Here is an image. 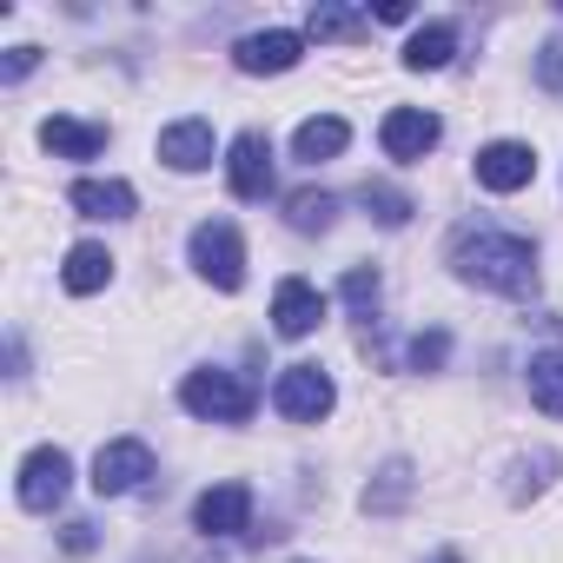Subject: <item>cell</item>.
Listing matches in <instances>:
<instances>
[{"mask_svg": "<svg viewBox=\"0 0 563 563\" xmlns=\"http://www.w3.org/2000/svg\"><path fill=\"white\" fill-rule=\"evenodd\" d=\"M451 265L471 278V286H490V292H510V299L537 292V252H530V239L497 232V225H464L451 239Z\"/></svg>", "mask_w": 563, "mask_h": 563, "instance_id": "6da1fadb", "label": "cell"}, {"mask_svg": "<svg viewBox=\"0 0 563 563\" xmlns=\"http://www.w3.org/2000/svg\"><path fill=\"white\" fill-rule=\"evenodd\" d=\"M179 405L192 411V418H212V424H245L252 418V405H258V391L239 378V372H186V385H179Z\"/></svg>", "mask_w": 563, "mask_h": 563, "instance_id": "7a4b0ae2", "label": "cell"}, {"mask_svg": "<svg viewBox=\"0 0 563 563\" xmlns=\"http://www.w3.org/2000/svg\"><path fill=\"white\" fill-rule=\"evenodd\" d=\"M192 265H199V278H212L219 292H239L245 286V239H239V225L232 219L192 225Z\"/></svg>", "mask_w": 563, "mask_h": 563, "instance_id": "3957f363", "label": "cell"}, {"mask_svg": "<svg viewBox=\"0 0 563 563\" xmlns=\"http://www.w3.org/2000/svg\"><path fill=\"white\" fill-rule=\"evenodd\" d=\"M272 405H278V418H292V424H319L339 405V391H332V378L319 365H286L278 385H272Z\"/></svg>", "mask_w": 563, "mask_h": 563, "instance_id": "277c9868", "label": "cell"}, {"mask_svg": "<svg viewBox=\"0 0 563 563\" xmlns=\"http://www.w3.org/2000/svg\"><path fill=\"white\" fill-rule=\"evenodd\" d=\"M67 484H74V457L60 451V444H41V451H27L21 457V504L27 510H54L60 497H67Z\"/></svg>", "mask_w": 563, "mask_h": 563, "instance_id": "5b68a950", "label": "cell"}, {"mask_svg": "<svg viewBox=\"0 0 563 563\" xmlns=\"http://www.w3.org/2000/svg\"><path fill=\"white\" fill-rule=\"evenodd\" d=\"M146 477H153V451H146L140 438L100 444V457H93V490H100V497H126V490H140Z\"/></svg>", "mask_w": 563, "mask_h": 563, "instance_id": "8992f818", "label": "cell"}, {"mask_svg": "<svg viewBox=\"0 0 563 563\" xmlns=\"http://www.w3.org/2000/svg\"><path fill=\"white\" fill-rule=\"evenodd\" d=\"M272 325L278 339H312L325 325V292L306 286V278H278V292H272Z\"/></svg>", "mask_w": 563, "mask_h": 563, "instance_id": "52a82bcc", "label": "cell"}, {"mask_svg": "<svg viewBox=\"0 0 563 563\" xmlns=\"http://www.w3.org/2000/svg\"><path fill=\"white\" fill-rule=\"evenodd\" d=\"M225 186H232V199H265L272 192V140L265 133H239L225 146Z\"/></svg>", "mask_w": 563, "mask_h": 563, "instance_id": "ba28073f", "label": "cell"}, {"mask_svg": "<svg viewBox=\"0 0 563 563\" xmlns=\"http://www.w3.org/2000/svg\"><path fill=\"white\" fill-rule=\"evenodd\" d=\"M530 179H537V153L523 140H490L477 153V186L484 192H523Z\"/></svg>", "mask_w": 563, "mask_h": 563, "instance_id": "9c48e42d", "label": "cell"}, {"mask_svg": "<svg viewBox=\"0 0 563 563\" xmlns=\"http://www.w3.org/2000/svg\"><path fill=\"white\" fill-rule=\"evenodd\" d=\"M438 113H424V107H391L385 113V126H378V146L391 153V159H424L431 146H438Z\"/></svg>", "mask_w": 563, "mask_h": 563, "instance_id": "30bf717a", "label": "cell"}, {"mask_svg": "<svg viewBox=\"0 0 563 563\" xmlns=\"http://www.w3.org/2000/svg\"><path fill=\"white\" fill-rule=\"evenodd\" d=\"M239 74H292L306 60V34H286V27H272V34H245L239 41Z\"/></svg>", "mask_w": 563, "mask_h": 563, "instance_id": "8fae6325", "label": "cell"}, {"mask_svg": "<svg viewBox=\"0 0 563 563\" xmlns=\"http://www.w3.org/2000/svg\"><path fill=\"white\" fill-rule=\"evenodd\" d=\"M192 523L206 530V537H239L245 523H252V490L232 477V484H212L199 504H192Z\"/></svg>", "mask_w": 563, "mask_h": 563, "instance_id": "7c38bea8", "label": "cell"}, {"mask_svg": "<svg viewBox=\"0 0 563 563\" xmlns=\"http://www.w3.org/2000/svg\"><path fill=\"white\" fill-rule=\"evenodd\" d=\"M212 153H219V140H212L206 120H173V126L159 133V159H166L173 173H206Z\"/></svg>", "mask_w": 563, "mask_h": 563, "instance_id": "4fadbf2b", "label": "cell"}, {"mask_svg": "<svg viewBox=\"0 0 563 563\" xmlns=\"http://www.w3.org/2000/svg\"><path fill=\"white\" fill-rule=\"evenodd\" d=\"M87 219H133V186L126 179H74V192H67Z\"/></svg>", "mask_w": 563, "mask_h": 563, "instance_id": "5bb4252c", "label": "cell"}, {"mask_svg": "<svg viewBox=\"0 0 563 563\" xmlns=\"http://www.w3.org/2000/svg\"><path fill=\"white\" fill-rule=\"evenodd\" d=\"M41 146H47V153H60V159H93V153L107 146V126H87V120L54 113V120L41 126Z\"/></svg>", "mask_w": 563, "mask_h": 563, "instance_id": "9a60e30c", "label": "cell"}, {"mask_svg": "<svg viewBox=\"0 0 563 563\" xmlns=\"http://www.w3.org/2000/svg\"><path fill=\"white\" fill-rule=\"evenodd\" d=\"M345 146H352V126H345L339 113H325V120H306V126L292 133V153H299V159H312V166H319V159H339Z\"/></svg>", "mask_w": 563, "mask_h": 563, "instance_id": "2e32d148", "label": "cell"}, {"mask_svg": "<svg viewBox=\"0 0 563 563\" xmlns=\"http://www.w3.org/2000/svg\"><path fill=\"white\" fill-rule=\"evenodd\" d=\"M107 278H113L107 245H74V252H67V265H60V286H67V292H80V299H87V292H100Z\"/></svg>", "mask_w": 563, "mask_h": 563, "instance_id": "e0dca14e", "label": "cell"}, {"mask_svg": "<svg viewBox=\"0 0 563 563\" xmlns=\"http://www.w3.org/2000/svg\"><path fill=\"white\" fill-rule=\"evenodd\" d=\"M451 54H457V27H451V21H431V27H418V34H411V47H405V67H418V74H438V67H451Z\"/></svg>", "mask_w": 563, "mask_h": 563, "instance_id": "ac0fdd59", "label": "cell"}, {"mask_svg": "<svg viewBox=\"0 0 563 563\" xmlns=\"http://www.w3.org/2000/svg\"><path fill=\"white\" fill-rule=\"evenodd\" d=\"M530 405L543 418H563V358H530Z\"/></svg>", "mask_w": 563, "mask_h": 563, "instance_id": "d6986e66", "label": "cell"}, {"mask_svg": "<svg viewBox=\"0 0 563 563\" xmlns=\"http://www.w3.org/2000/svg\"><path fill=\"white\" fill-rule=\"evenodd\" d=\"M332 212H339V199H332V192H292V199H286L292 232H325V225H332Z\"/></svg>", "mask_w": 563, "mask_h": 563, "instance_id": "ffe728a7", "label": "cell"}, {"mask_svg": "<svg viewBox=\"0 0 563 563\" xmlns=\"http://www.w3.org/2000/svg\"><path fill=\"white\" fill-rule=\"evenodd\" d=\"M312 41H352V34H365V14H352V8H312Z\"/></svg>", "mask_w": 563, "mask_h": 563, "instance_id": "44dd1931", "label": "cell"}, {"mask_svg": "<svg viewBox=\"0 0 563 563\" xmlns=\"http://www.w3.org/2000/svg\"><path fill=\"white\" fill-rule=\"evenodd\" d=\"M365 206H372L378 225H405V219H411V199L391 192V186H372V179H365Z\"/></svg>", "mask_w": 563, "mask_h": 563, "instance_id": "7402d4cb", "label": "cell"}, {"mask_svg": "<svg viewBox=\"0 0 563 563\" xmlns=\"http://www.w3.org/2000/svg\"><path fill=\"white\" fill-rule=\"evenodd\" d=\"M345 306H352V312H372V306H378V272H372V265H352V272H345Z\"/></svg>", "mask_w": 563, "mask_h": 563, "instance_id": "603a6c76", "label": "cell"}, {"mask_svg": "<svg viewBox=\"0 0 563 563\" xmlns=\"http://www.w3.org/2000/svg\"><path fill=\"white\" fill-rule=\"evenodd\" d=\"M444 352H451V339H444V332H418V339H411V365H418V372H438V365H444Z\"/></svg>", "mask_w": 563, "mask_h": 563, "instance_id": "cb8c5ba5", "label": "cell"}, {"mask_svg": "<svg viewBox=\"0 0 563 563\" xmlns=\"http://www.w3.org/2000/svg\"><path fill=\"white\" fill-rule=\"evenodd\" d=\"M34 67H41V47H14L8 54V80H27Z\"/></svg>", "mask_w": 563, "mask_h": 563, "instance_id": "d4e9b609", "label": "cell"}, {"mask_svg": "<svg viewBox=\"0 0 563 563\" xmlns=\"http://www.w3.org/2000/svg\"><path fill=\"white\" fill-rule=\"evenodd\" d=\"M60 543H67L74 556H87V550H93V523H67V537H60Z\"/></svg>", "mask_w": 563, "mask_h": 563, "instance_id": "484cf974", "label": "cell"}, {"mask_svg": "<svg viewBox=\"0 0 563 563\" xmlns=\"http://www.w3.org/2000/svg\"><path fill=\"white\" fill-rule=\"evenodd\" d=\"M378 21H391V27H405V21H411V8H405V0H385V8H378Z\"/></svg>", "mask_w": 563, "mask_h": 563, "instance_id": "4316f807", "label": "cell"}, {"mask_svg": "<svg viewBox=\"0 0 563 563\" xmlns=\"http://www.w3.org/2000/svg\"><path fill=\"white\" fill-rule=\"evenodd\" d=\"M438 563H457V556H438Z\"/></svg>", "mask_w": 563, "mask_h": 563, "instance_id": "83f0119b", "label": "cell"}]
</instances>
